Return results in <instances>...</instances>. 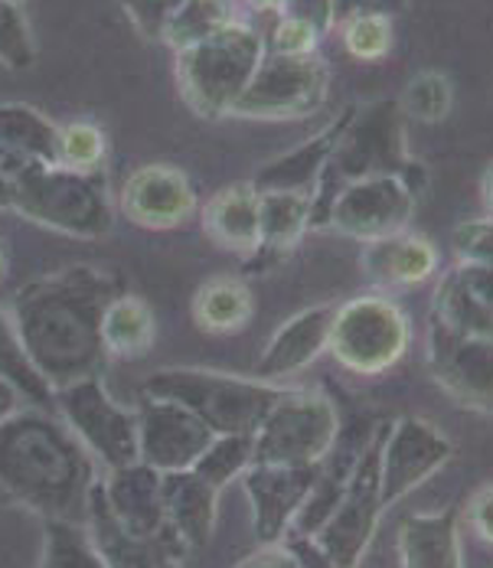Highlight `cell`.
<instances>
[{
    "label": "cell",
    "mask_w": 493,
    "mask_h": 568,
    "mask_svg": "<svg viewBox=\"0 0 493 568\" xmlns=\"http://www.w3.org/2000/svg\"><path fill=\"white\" fill-rule=\"evenodd\" d=\"M124 294L121 278L92 265H72L23 284L10 301V321L37 373L50 389L102 376L109 353L102 321L109 304Z\"/></svg>",
    "instance_id": "6da1fadb"
},
{
    "label": "cell",
    "mask_w": 493,
    "mask_h": 568,
    "mask_svg": "<svg viewBox=\"0 0 493 568\" xmlns=\"http://www.w3.org/2000/svg\"><path fill=\"white\" fill-rule=\"evenodd\" d=\"M99 460L53 408L20 405L0 422V504L37 513L43 523L85 526Z\"/></svg>",
    "instance_id": "7a4b0ae2"
},
{
    "label": "cell",
    "mask_w": 493,
    "mask_h": 568,
    "mask_svg": "<svg viewBox=\"0 0 493 568\" xmlns=\"http://www.w3.org/2000/svg\"><path fill=\"white\" fill-rule=\"evenodd\" d=\"M0 173L10 180V210L30 223L76 239H102L111 232L114 213L102 173L66 171L20 154H0Z\"/></svg>",
    "instance_id": "3957f363"
},
{
    "label": "cell",
    "mask_w": 493,
    "mask_h": 568,
    "mask_svg": "<svg viewBox=\"0 0 493 568\" xmlns=\"http://www.w3.org/2000/svg\"><path fill=\"white\" fill-rule=\"evenodd\" d=\"M144 396L167 398L190 408L213 435H255L274 402L284 396V386L232 376L217 369H161L144 379Z\"/></svg>",
    "instance_id": "277c9868"
},
{
    "label": "cell",
    "mask_w": 493,
    "mask_h": 568,
    "mask_svg": "<svg viewBox=\"0 0 493 568\" xmlns=\"http://www.w3.org/2000/svg\"><path fill=\"white\" fill-rule=\"evenodd\" d=\"M265 53L269 40L262 30L242 20L177 53V82L183 102L200 118H225L252 82Z\"/></svg>",
    "instance_id": "5b68a950"
},
{
    "label": "cell",
    "mask_w": 493,
    "mask_h": 568,
    "mask_svg": "<svg viewBox=\"0 0 493 568\" xmlns=\"http://www.w3.org/2000/svg\"><path fill=\"white\" fill-rule=\"evenodd\" d=\"M412 346V321L389 294L370 291L336 304L328 353L356 376H380L405 359Z\"/></svg>",
    "instance_id": "8992f818"
},
{
    "label": "cell",
    "mask_w": 493,
    "mask_h": 568,
    "mask_svg": "<svg viewBox=\"0 0 493 568\" xmlns=\"http://www.w3.org/2000/svg\"><path fill=\"white\" fill-rule=\"evenodd\" d=\"M389 422H380L376 432L363 442L340 504L333 507L330 519L314 536L336 568H360V562L366 559V552L373 546V539H376V529H380V519L385 513L383 445L385 435H389Z\"/></svg>",
    "instance_id": "52a82bcc"
},
{
    "label": "cell",
    "mask_w": 493,
    "mask_h": 568,
    "mask_svg": "<svg viewBox=\"0 0 493 568\" xmlns=\"http://www.w3.org/2000/svg\"><path fill=\"white\" fill-rule=\"evenodd\" d=\"M340 442V412L318 389H284L255 428V464L314 467Z\"/></svg>",
    "instance_id": "ba28073f"
},
{
    "label": "cell",
    "mask_w": 493,
    "mask_h": 568,
    "mask_svg": "<svg viewBox=\"0 0 493 568\" xmlns=\"http://www.w3.org/2000/svg\"><path fill=\"white\" fill-rule=\"evenodd\" d=\"M53 412L102 467L138 464V415L109 396L102 376L79 379L53 393Z\"/></svg>",
    "instance_id": "9c48e42d"
},
{
    "label": "cell",
    "mask_w": 493,
    "mask_h": 568,
    "mask_svg": "<svg viewBox=\"0 0 493 568\" xmlns=\"http://www.w3.org/2000/svg\"><path fill=\"white\" fill-rule=\"evenodd\" d=\"M330 89V69L321 57H274L265 53L252 82L232 105V118L291 121L314 114Z\"/></svg>",
    "instance_id": "30bf717a"
},
{
    "label": "cell",
    "mask_w": 493,
    "mask_h": 568,
    "mask_svg": "<svg viewBox=\"0 0 493 568\" xmlns=\"http://www.w3.org/2000/svg\"><path fill=\"white\" fill-rule=\"evenodd\" d=\"M425 369L451 402L493 415V337H461L429 317Z\"/></svg>",
    "instance_id": "8fae6325"
},
{
    "label": "cell",
    "mask_w": 493,
    "mask_h": 568,
    "mask_svg": "<svg viewBox=\"0 0 493 568\" xmlns=\"http://www.w3.org/2000/svg\"><path fill=\"white\" fill-rule=\"evenodd\" d=\"M412 164L409 144H405V121L399 112V102H376L370 109H356L353 121L346 124L330 168L343 180L360 176H402Z\"/></svg>",
    "instance_id": "7c38bea8"
},
{
    "label": "cell",
    "mask_w": 493,
    "mask_h": 568,
    "mask_svg": "<svg viewBox=\"0 0 493 568\" xmlns=\"http://www.w3.org/2000/svg\"><path fill=\"white\" fill-rule=\"evenodd\" d=\"M415 203L419 200L402 183V176L385 173V176L346 180L333 200L328 229L346 239H360L366 245V242H376L412 226Z\"/></svg>",
    "instance_id": "4fadbf2b"
},
{
    "label": "cell",
    "mask_w": 493,
    "mask_h": 568,
    "mask_svg": "<svg viewBox=\"0 0 493 568\" xmlns=\"http://www.w3.org/2000/svg\"><path fill=\"white\" fill-rule=\"evenodd\" d=\"M454 457V442L439 425L402 415L389 422L383 445V504L385 510L402 497L415 494L425 480H432L441 467Z\"/></svg>",
    "instance_id": "5bb4252c"
},
{
    "label": "cell",
    "mask_w": 493,
    "mask_h": 568,
    "mask_svg": "<svg viewBox=\"0 0 493 568\" xmlns=\"http://www.w3.org/2000/svg\"><path fill=\"white\" fill-rule=\"evenodd\" d=\"M213 438V428L177 402L144 396L138 408V455L161 474L193 470Z\"/></svg>",
    "instance_id": "9a60e30c"
},
{
    "label": "cell",
    "mask_w": 493,
    "mask_h": 568,
    "mask_svg": "<svg viewBox=\"0 0 493 568\" xmlns=\"http://www.w3.org/2000/svg\"><path fill=\"white\" fill-rule=\"evenodd\" d=\"M134 30L183 53L239 20L235 0H121Z\"/></svg>",
    "instance_id": "2e32d148"
},
{
    "label": "cell",
    "mask_w": 493,
    "mask_h": 568,
    "mask_svg": "<svg viewBox=\"0 0 493 568\" xmlns=\"http://www.w3.org/2000/svg\"><path fill=\"white\" fill-rule=\"evenodd\" d=\"M318 467H265V464H252L242 474V487L252 507V529L255 539L262 546L284 542V536L294 526V516L304 507Z\"/></svg>",
    "instance_id": "e0dca14e"
},
{
    "label": "cell",
    "mask_w": 493,
    "mask_h": 568,
    "mask_svg": "<svg viewBox=\"0 0 493 568\" xmlns=\"http://www.w3.org/2000/svg\"><path fill=\"white\" fill-rule=\"evenodd\" d=\"M118 203L134 226L170 232L197 213V190L180 168L144 164L124 180Z\"/></svg>",
    "instance_id": "ac0fdd59"
},
{
    "label": "cell",
    "mask_w": 493,
    "mask_h": 568,
    "mask_svg": "<svg viewBox=\"0 0 493 568\" xmlns=\"http://www.w3.org/2000/svg\"><path fill=\"white\" fill-rule=\"evenodd\" d=\"M439 272L441 255L435 242L409 229L363 245V275L370 278L373 291L389 297L395 291H412L429 284L432 278H439Z\"/></svg>",
    "instance_id": "d6986e66"
},
{
    "label": "cell",
    "mask_w": 493,
    "mask_h": 568,
    "mask_svg": "<svg viewBox=\"0 0 493 568\" xmlns=\"http://www.w3.org/2000/svg\"><path fill=\"white\" fill-rule=\"evenodd\" d=\"M333 314H336V304H314V307H304L301 314H294L291 321H284L259 356L255 379L281 386L284 379L304 373L318 356H324Z\"/></svg>",
    "instance_id": "ffe728a7"
},
{
    "label": "cell",
    "mask_w": 493,
    "mask_h": 568,
    "mask_svg": "<svg viewBox=\"0 0 493 568\" xmlns=\"http://www.w3.org/2000/svg\"><path fill=\"white\" fill-rule=\"evenodd\" d=\"M102 494L111 519L131 539H158L167 532L164 497H161V470L148 464L118 467L102 477Z\"/></svg>",
    "instance_id": "44dd1931"
},
{
    "label": "cell",
    "mask_w": 493,
    "mask_h": 568,
    "mask_svg": "<svg viewBox=\"0 0 493 568\" xmlns=\"http://www.w3.org/2000/svg\"><path fill=\"white\" fill-rule=\"evenodd\" d=\"M161 497L167 529L183 546V552L207 549L217 529L220 490L210 487L197 470H170L161 474Z\"/></svg>",
    "instance_id": "7402d4cb"
},
{
    "label": "cell",
    "mask_w": 493,
    "mask_h": 568,
    "mask_svg": "<svg viewBox=\"0 0 493 568\" xmlns=\"http://www.w3.org/2000/svg\"><path fill=\"white\" fill-rule=\"evenodd\" d=\"M85 529L92 536V542L99 546V552L105 556L109 568H183V546L173 539V532L167 529L158 539H131L118 529V523L111 519L105 494H102V480L92 490V504H89V519Z\"/></svg>",
    "instance_id": "603a6c76"
},
{
    "label": "cell",
    "mask_w": 493,
    "mask_h": 568,
    "mask_svg": "<svg viewBox=\"0 0 493 568\" xmlns=\"http://www.w3.org/2000/svg\"><path fill=\"white\" fill-rule=\"evenodd\" d=\"M356 105H350L346 112H340L321 134L308 138L304 144H298L294 151L281 154L278 161L265 164L262 171L255 173L252 186L259 193H269V190H288V193H311L321 180V173L328 171L330 158L346 131V124L353 121Z\"/></svg>",
    "instance_id": "cb8c5ba5"
},
{
    "label": "cell",
    "mask_w": 493,
    "mask_h": 568,
    "mask_svg": "<svg viewBox=\"0 0 493 568\" xmlns=\"http://www.w3.org/2000/svg\"><path fill=\"white\" fill-rule=\"evenodd\" d=\"M399 568H464L461 513H412L399 526Z\"/></svg>",
    "instance_id": "d4e9b609"
},
{
    "label": "cell",
    "mask_w": 493,
    "mask_h": 568,
    "mask_svg": "<svg viewBox=\"0 0 493 568\" xmlns=\"http://www.w3.org/2000/svg\"><path fill=\"white\" fill-rule=\"evenodd\" d=\"M203 229L222 248L252 255L262 242V193L252 183L220 190L203 206Z\"/></svg>",
    "instance_id": "484cf974"
},
{
    "label": "cell",
    "mask_w": 493,
    "mask_h": 568,
    "mask_svg": "<svg viewBox=\"0 0 493 568\" xmlns=\"http://www.w3.org/2000/svg\"><path fill=\"white\" fill-rule=\"evenodd\" d=\"M255 314L252 287L235 275H217L193 294V324L210 337H229L249 327Z\"/></svg>",
    "instance_id": "4316f807"
},
{
    "label": "cell",
    "mask_w": 493,
    "mask_h": 568,
    "mask_svg": "<svg viewBox=\"0 0 493 568\" xmlns=\"http://www.w3.org/2000/svg\"><path fill=\"white\" fill-rule=\"evenodd\" d=\"M308 229H311V193H288V190L262 193V242L252 252V258L278 262L304 239Z\"/></svg>",
    "instance_id": "83f0119b"
},
{
    "label": "cell",
    "mask_w": 493,
    "mask_h": 568,
    "mask_svg": "<svg viewBox=\"0 0 493 568\" xmlns=\"http://www.w3.org/2000/svg\"><path fill=\"white\" fill-rule=\"evenodd\" d=\"M154 341H158V321H154L151 304L128 291L118 294L102 321L105 353L114 359H134V356H144Z\"/></svg>",
    "instance_id": "f1b7e54d"
},
{
    "label": "cell",
    "mask_w": 493,
    "mask_h": 568,
    "mask_svg": "<svg viewBox=\"0 0 493 568\" xmlns=\"http://www.w3.org/2000/svg\"><path fill=\"white\" fill-rule=\"evenodd\" d=\"M429 317L444 324L447 331L461 334V337H493V314L464 284L457 268H447L444 275H439Z\"/></svg>",
    "instance_id": "f546056e"
},
{
    "label": "cell",
    "mask_w": 493,
    "mask_h": 568,
    "mask_svg": "<svg viewBox=\"0 0 493 568\" xmlns=\"http://www.w3.org/2000/svg\"><path fill=\"white\" fill-rule=\"evenodd\" d=\"M0 154L59 164V128L27 105H0Z\"/></svg>",
    "instance_id": "4dcf8cb0"
},
{
    "label": "cell",
    "mask_w": 493,
    "mask_h": 568,
    "mask_svg": "<svg viewBox=\"0 0 493 568\" xmlns=\"http://www.w3.org/2000/svg\"><path fill=\"white\" fill-rule=\"evenodd\" d=\"M0 379L7 386H13L27 405L53 408V389L37 373V366H33V359H30V353H27V346L20 341L7 311H0Z\"/></svg>",
    "instance_id": "1f68e13d"
},
{
    "label": "cell",
    "mask_w": 493,
    "mask_h": 568,
    "mask_svg": "<svg viewBox=\"0 0 493 568\" xmlns=\"http://www.w3.org/2000/svg\"><path fill=\"white\" fill-rule=\"evenodd\" d=\"M360 448H363V445H360ZM356 455H360V452H356ZM356 455L336 457V460H330V464L328 457L321 460L318 477H314V487H311L304 507L294 516L291 532H301V536H318V532H321V526L328 523L330 513H333V507L340 504V497H343V490H346V480H350V470H353Z\"/></svg>",
    "instance_id": "d6a6232c"
},
{
    "label": "cell",
    "mask_w": 493,
    "mask_h": 568,
    "mask_svg": "<svg viewBox=\"0 0 493 568\" xmlns=\"http://www.w3.org/2000/svg\"><path fill=\"white\" fill-rule=\"evenodd\" d=\"M37 568H109L105 556L79 523H43Z\"/></svg>",
    "instance_id": "836d02e7"
},
{
    "label": "cell",
    "mask_w": 493,
    "mask_h": 568,
    "mask_svg": "<svg viewBox=\"0 0 493 568\" xmlns=\"http://www.w3.org/2000/svg\"><path fill=\"white\" fill-rule=\"evenodd\" d=\"M252 464H255V435H217L213 445L193 464V470L222 494Z\"/></svg>",
    "instance_id": "e575fe53"
},
{
    "label": "cell",
    "mask_w": 493,
    "mask_h": 568,
    "mask_svg": "<svg viewBox=\"0 0 493 568\" xmlns=\"http://www.w3.org/2000/svg\"><path fill=\"white\" fill-rule=\"evenodd\" d=\"M451 99L454 92H451L447 75L439 69H425V72H415L412 82L405 85L399 99V112L402 118H412L422 124H441L451 112Z\"/></svg>",
    "instance_id": "d590c367"
},
{
    "label": "cell",
    "mask_w": 493,
    "mask_h": 568,
    "mask_svg": "<svg viewBox=\"0 0 493 568\" xmlns=\"http://www.w3.org/2000/svg\"><path fill=\"white\" fill-rule=\"evenodd\" d=\"M109 154V141L92 121L59 124V168L76 173H99Z\"/></svg>",
    "instance_id": "8d00e7d4"
},
{
    "label": "cell",
    "mask_w": 493,
    "mask_h": 568,
    "mask_svg": "<svg viewBox=\"0 0 493 568\" xmlns=\"http://www.w3.org/2000/svg\"><path fill=\"white\" fill-rule=\"evenodd\" d=\"M343 30V47L353 59H383L392 50L395 30H392V17L383 13H360L340 23Z\"/></svg>",
    "instance_id": "74e56055"
},
{
    "label": "cell",
    "mask_w": 493,
    "mask_h": 568,
    "mask_svg": "<svg viewBox=\"0 0 493 568\" xmlns=\"http://www.w3.org/2000/svg\"><path fill=\"white\" fill-rule=\"evenodd\" d=\"M451 252L454 265H481L493 268V216L481 220H464L451 232Z\"/></svg>",
    "instance_id": "f35d334b"
},
{
    "label": "cell",
    "mask_w": 493,
    "mask_h": 568,
    "mask_svg": "<svg viewBox=\"0 0 493 568\" xmlns=\"http://www.w3.org/2000/svg\"><path fill=\"white\" fill-rule=\"evenodd\" d=\"M33 57V37L20 7L0 0V62L10 69H27Z\"/></svg>",
    "instance_id": "ab89813d"
},
{
    "label": "cell",
    "mask_w": 493,
    "mask_h": 568,
    "mask_svg": "<svg viewBox=\"0 0 493 568\" xmlns=\"http://www.w3.org/2000/svg\"><path fill=\"white\" fill-rule=\"evenodd\" d=\"M321 33L294 17H278L272 37H269V53L274 57H318Z\"/></svg>",
    "instance_id": "60d3db41"
},
{
    "label": "cell",
    "mask_w": 493,
    "mask_h": 568,
    "mask_svg": "<svg viewBox=\"0 0 493 568\" xmlns=\"http://www.w3.org/2000/svg\"><path fill=\"white\" fill-rule=\"evenodd\" d=\"M278 17H294L308 27H314L321 37L336 27V13H333V0H284Z\"/></svg>",
    "instance_id": "b9f144b4"
},
{
    "label": "cell",
    "mask_w": 493,
    "mask_h": 568,
    "mask_svg": "<svg viewBox=\"0 0 493 568\" xmlns=\"http://www.w3.org/2000/svg\"><path fill=\"white\" fill-rule=\"evenodd\" d=\"M284 546L288 552L294 556V566L298 568H336L333 559L321 549V542L314 536H301V532H288L284 536Z\"/></svg>",
    "instance_id": "7bdbcfd3"
},
{
    "label": "cell",
    "mask_w": 493,
    "mask_h": 568,
    "mask_svg": "<svg viewBox=\"0 0 493 568\" xmlns=\"http://www.w3.org/2000/svg\"><path fill=\"white\" fill-rule=\"evenodd\" d=\"M467 519H471V529L481 542L493 546V484L481 487L474 497H471V507H467Z\"/></svg>",
    "instance_id": "ee69618b"
},
{
    "label": "cell",
    "mask_w": 493,
    "mask_h": 568,
    "mask_svg": "<svg viewBox=\"0 0 493 568\" xmlns=\"http://www.w3.org/2000/svg\"><path fill=\"white\" fill-rule=\"evenodd\" d=\"M409 7V0H333V13L336 23L360 17V13H383V17H395Z\"/></svg>",
    "instance_id": "f6af8a7d"
},
{
    "label": "cell",
    "mask_w": 493,
    "mask_h": 568,
    "mask_svg": "<svg viewBox=\"0 0 493 568\" xmlns=\"http://www.w3.org/2000/svg\"><path fill=\"white\" fill-rule=\"evenodd\" d=\"M464 284L477 294V301L493 314V268H481V265H454Z\"/></svg>",
    "instance_id": "bcb514c9"
},
{
    "label": "cell",
    "mask_w": 493,
    "mask_h": 568,
    "mask_svg": "<svg viewBox=\"0 0 493 568\" xmlns=\"http://www.w3.org/2000/svg\"><path fill=\"white\" fill-rule=\"evenodd\" d=\"M235 568H298L294 566V556L288 552L284 542H274V546H262L255 549L252 556H245Z\"/></svg>",
    "instance_id": "7dc6e473"
},
{
    "label": "cell",
    "mask_w": 493,
    "mask_h": 568,
    "mask_svg": "<svg viewBox=\"0 0 493 568\" xmlns=\"http://www.w3.org/2000/svg\"><path fill=\"white\" fill-rule=\"evenodd\" d=\"M20 405H27V402L20 398V393H17L13 386H7V383L0 379V422H3V418H10V415H13V412L20 408Z\"/></svg>",
    "instance_id": "c3c4849f"
},
{
    "label": "cell",
    "mask_w": 493,
    "mask_h": 568,
    "mask_svg": "<svg viewBox=\"0 0 493 568\" xmlns=\"http://www.w3.org/2000/svg\"><path fill=\"white\" fill-rule=\"evenodd\" d=\"M481 196H484V206H487V213L493 216V164L484 173V183H481Z\"/></svg>",
    "instance_id": "681fc988"
},
{
    "label": "cell",
    "mask_w": 493,
    "mask_h": 568,
    "mask_svg": "<svg viewBox=\"0 0 493 568\" xmlns=\"http://www.w3.org/2000/svg\"><path fill=\"white\" fill-rule=\"evenodd\" d=\"M252 10H259V13H281V3L284 0H245Z\"/></svg>",
    "instance_id": "f907efd6"
},
{
    "label": "cell",
    "mask_w": 493,
    "mask_h": 568,
    "mask_svg": "<svg viewBox=\"0 0 493 568\" xmlns=\"http://www.w3.org/2000/svg\"><path fill=\"white\" fill-rule=\"evenodd\" d=\"M0 210H10V180L0 173Z\"/></svg>",
    "instance_id": "816d5d0a"
},
{
    "label": "cell",
    "mask_w": 493,
    "mask_h": 568,
    "mask_svg": "<svg viewBox=\"0 0 493 568\" xmlns=\"http://www.w3.org/2000/svg\"><path fill=\"white\" fill-rule=\"evenodd\" d=\"M0 275H3V248H0Z\"/></svg>",
    "instance_id": "f5cc1de1"
},
{
    "label": "cell",
    "mask_w": 493,
    "mask_h": 568,
    "mask_svg": "<svg viewBox=\"0 0 493 568\" xmlns=\"http://www.w3.org/2000/svg\"><path fill=\"white\" fill-rule=\"evenodd\" d=\"M7 3H17V7H20V3H23V0H7Z\"/></svg>",
    "instance_id": "db71d44e"
}]
</instances>
